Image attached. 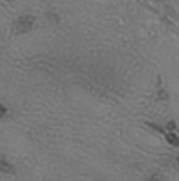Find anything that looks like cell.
<instances>
[{
  "label": "cell",
  "mask_w": 179,
  "mask_h": 181,
  "mask_svg": "<svg viewBox=\"0 0 179 181\" xmlns=\"http://www.w3.org/2000/svg\"><path fill=\"white\" fill-rule=\"evenodd\" d=\"M34 17L31 15L22 16L16 23V30L19 33H25L30 30L34 23Z\"/></svg>",
  "instance_id": "1"
},
{
  "label": "cell",
  "mask_w": 179,
  "mask_h": 181,
  "mask_svg": "<svg viewBox=\"0 0 179 181\" xmlns=\"http://www.w3.org/2000/svg\"><path fill=\"white\" fill-rule=\"evenodd\" d=\"M0 171L7 173H12L14 172L13 166L0 157Z\"/></svg>",
  "instance_id": "2"
},
{
  "label": "cell",
  "mask_w": 179,
  "mask_h": 181,
  "mask_svg": "<svg viewBox=\"0 0 179 181\" xmlns=\"http://www.w3.org/2000/svg\"><path fill=\"white\" fill-rule=\"evenodd\" d=\"M166 139L169 144L175 147L179 146V138L174 133H169L166 136Z\"/></svg>",
  "instance_id": "3"
},
{
  "label": "cell",
  "mask_w": 179,
  "mask_h": 181,
  "mask_svg": "<svg viewBox=\"0 0 179 181\" xmlns=\"http://www.w3.org/2000/svg\"><path fill=\"white\" fill-rule=\"evenodd\" d=\"M146 181H164V178L160 174L155 173L152 175Z\"/></svg>",
  "instance_id": "4"
},
{
  "label": "cell",
  "mask_w": 179,
  "mask_h": 181,
  "mask_svg": "<svg viewBox=\"0 0 179 181\" xmlns=\"http://www.w3.org/2000/svg\"><path fill=\"white\" fill-rule=\"evenodd\" d=\"M6 112H7V108L3 105L0 104V116H4Z\"/></svg>",
  "instance_id": "5"
},
{
  "label": "cell",
  "mask_w": 179,
  "mask_h": 181,
  "mask_svg": "<svg viewBox=\"0 0 179 181\" xmlns=\"http://www.w3.org/2000/svg\"><path fill=\"white\" fill-rule=\"evenodd\" d=\"M177 161H178V163H179V157H178V158H177Z\"/></svg>",
  "instance_id": "6"
}]
</instances>
